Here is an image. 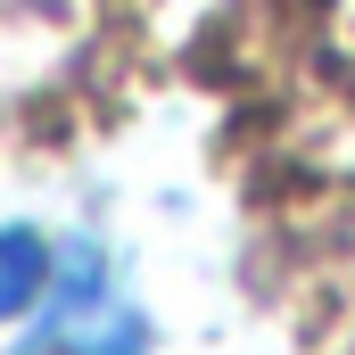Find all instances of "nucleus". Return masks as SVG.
Instances as JSON below:
<instances>
[{
  "instance_id": "1",
  "label": "nucleus",
  "mask_w": 355,
  "mask_h": 355,
  "mask_svg": "<svg viewBox=\"0 0 355 355\" xmlns=\"http://www.w3.org/2000/svg\"><path fill=\"white\" fill-rule=\"evenodd\" d=\"M8 355H149V322L124 297L116 265L91 240H75V248H58V272Z\"/></svg>"
},
{
  "instance_id": "2",
  "label": "nucleus",
  "mask_w": 355,
  "mask_h": 355,
  "mask_svg": "<svg viewBox=\"0 0 355 355\" xmlns=\"http://www.w3.org/2000/svg\"><path fill=\"white\" fill-rule=\"evenodd\" d=\"M50 272H58V248H50L42 232L0 223V322L33 314V306H42V289H50Z\"/></svg>"
}]
</instances>
